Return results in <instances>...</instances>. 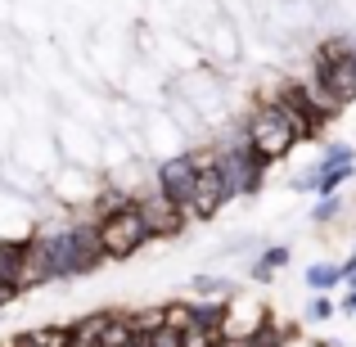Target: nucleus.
I'll use <instances>...</instances> for the list:
<instances>
[{"label": "nucleus", "instance_id": "f257e3e1", "mask_svg": "<svg viewBox=\"0 0 356 347\" xmlns=\"http://www.w3.org/2000/svg\"><path fill=\"white\" fill-rule=\"evenodd\" d=\"M45 248H50V261H54V275L59 280H77V275H90L95 266H104V243H99V226L95 217L90 221H63L54 230H41Z\"/></svg>", "mask_w": 356, "mask_h": 347}, {"label": "nucleus", "instance_id": "f03ea898", "mask_svg": "<svg viewBox=\"0 0 356 347\" xmlns=\"http://www.w3.org/2000/svg\"><path fill=\"white\" fill-rule=\"evenodd\" d=\"M243 136H248L252 149H257V154H266L270 163L289 158V154H293V145H302V136H298L293 118L284 113V104H280V99H266V104H257V113L243 122Z\"/></svg>", "mask_w": 356, "mask_h": 347}, {"label": "nucleus", "instance_id": "7ed1b4c3", "mask_svg": "<svg viewBox=\"0 0 356 347\" xmlns=\"http://www.w3.org/2000/svg\"><path fill=\"white\" fill-rule=\"evenodd\" d=\"M95 226H99V243H104V257L108 261H131L149 239H154L145 212H140V199L131 203V208H118V212L95 217Z\"/></svg>", "mask_w": 356, "mask_h": 347}, {"label": "nucleus", "instance_id": "20e7f679", "mask_svg": "<svg viewBox=\"0 0 356 347\" xmlns=\"http://www.w3.org/2000/svg\"><path fill=\"white\" fill-rule=\"evenodd\" d=\"M312 81L330 90V99H334L339 108L356 104V45H348V41L325 45V50L316 54V72H312Z\"/></svg>", "mask_w": 356, "mask_h": 347}, {"label": "nucleus", "instance_id": "39448f33", "mask_svg": "<svg viewBox=\"0 0 356 347\" xmlns=\"http://www.w3.org/2000/svg\"><path fill=\"white\" fill-rule=\"evenodd\" d=\"M217 158H221V172H226L235 199H239V194H257V190H261L270 158L257 154V149H252V140L243 136V131H239V140H230L226 149H217Z\"/></svg>", "mask_w": 356, "mask_h": 347}, {"label": "nucleus", "instance_id": "423d86ee", "mask_svg": "<svg viewBox=\"0 0 356 347\" xmlns=\"http://www.w3.org/2000/svg\"><path fill=\"white\" fill-rule=\"evenodd\" d=\"M230 199H235V190H230L226 172H221L217 149H203L199 154V185H194V199H190V217L194 221H212Z\"/></svg>", "mask_w": 356, "mask_h": 347}, {"label": "nucleus", "instance_id": "0eeeda50", "mask_svg": "<svg viewBox=\"0 0 356 347\" xmlns=\"http://www.w3.org/2000/svg\"><path fill=\"white\" fill-rule=\"evenodd\" d=\"M194 185H199V154H167L154 172V190H163L167 199L185 203L190 208Z\"/></svg>", "mask_w": 356, "mask_h": 347}, {"label": "nucleus", "instance_id": "6e6552de", "mask_svg": "<svg viewBox=\"0 0 356 347\" xmlns=\"http://www.w3.org/2000/svg\"><path fill=\"white\" fill-rule=\"evenodd\" d=\"M140 212H145L154 239H176V234L185 230V221H190V208H185V203H176V199H167L163 190L140 194Z\"/></svg>", "mask_w": 356, "mask_h": 347}, {"label": "nucleus", "instance_id": "1a4fd4ad", "mask_svg": "<svg viewBox=\"0 0 356 347\" xmlns=\"http://www.w3.org/2000/svg\"><path fill=\"white\" fill-rule=\"evenodd\" d=\"M243 334H248V347H289L298 339L293 325H280V321H257L252 330H243Z\"/></svg>", "mask_w": 356, "mask_h": 347}, {"label": "nucleus", "instance_id": "9d476101", "mask_svg": "<svg viewBox=\"0 0 356 347\" xmlns=\"http://www.w3.org/2000/svg\"><path fill=\"white\" fill-rule=\"evenodd\" d=\"M289 257H293V252H289V243H270V248H261L257 257H252L248 275L257 280V284H266V280L275 275V271H284V266H289Z\"/></svg>", "mask_w": 356, "mask_h": 347}, {"label": "nucleus", "instance_id": "9b49d317", "mask_svg": "<svg viewBox=\"0 0 356 347\" xmlns=\"http://www.w3.org/2000/svg\"><path fill=\"white\" fill-rule=\"evenodd\" d=\"M302 284L312 289V293H334V289L348 284V280H343V266H330V261H312V266H307V275H302Z\"/></svg>", "mask_w": 356, "mask_h": 347}, {"label": "nucleus", "instance_id": "f8f14e48", "mask_svg": "<svg viewBox=\"0 0 356 347\" xmlns=\"http://www.w3.org/2000/svg\"><path fill=\"white\" fill-rule=\"evenodd\" d=\"M321 167V163H316ZM356 167H321V181H316V199H330V194H339L343 185L352 181Z\"/></svg>", "mask_w": 356, "mask_h": 347}, {"label": "nucleus", "instance_id": "ddd939ff", "mask_svg": "<svg viewBox=\"0 0 356 347\" xmlns=\"http://www.w3.org/2000/svg\"><path fill=\"white\" fill-rule=\"evenodd\" d=\"M316 163H321V167H356V149H352V145H343V140H334V145L325 149Z\"/></svg>", "mask_w": 356, "mask_h": 347}, {"label": "nucleus", "instance_id": "4468645a", "mask_svg": "<svg viewBox=\"0 0 356 347\" xmlns=\"http://www.w3.org/2000/svg\"><path fill=\"white\" fill-rule=\"evenodd\" d=\"M334 312H343V302H334L330 293H316L312 302H307V321H330Z\"/></svg>", "mask_w": 356, "mask_h": 347}, {"label": "nucleus", "instance_id": "2eb2a0df", "mask_svg": "<svg viewBox=\"0 0 356 347\" xmlns=\"http://www.w3.org/2000/svg\"><path fill=\"white\" fill-rule=\"evenodd\" d=\"M339 212H343V199H339V194H330V199H316L312 221H316V226H330V221L339 217Z\"/></svg>", "mask_w": 356, "mask_h": 347}, {"label": "nucleus", "instance_id": "dca6fc26", "mask_svg": "<svg viewBox=\"0 0 356 347\" xmlns=\"http://www.w3.org/2000/svg\"><path fill=\"white\" fill-rule=\"evenodd\" d=\"M194 293H221V298H235V280H217V275H199V280H194Z\"/></svg>", "mask_w": 356, "mask_h": 347}, {"label": "nucleus", "instance_id": "f3484780", "mask_svg": "<svg viewBox=\"0 0 356 347\" xmlns=\"http://www.w3.org/2000/svg\"><path fill=\"white\" fill-rule=\"evenodd\" d=\"M185 347H217V339H212V334H194V330H190V339H185Z\"/></svg>", "mask_w": 356, "mask_h": 347}, {"label": "nucleus", "instance_id": "a211bd4d", "mask_svg": "<svg viewBox=\"0 0 356 347\" xmlns=\"http://www.w3.org/2000/svg\"><path fill=\"white\" fill-rule=\"evenodd\" d=\"M343 280H348V289H356V252L343 261Z\"/></svg>", "mask_w": 356, "mask_h": 347}, {"label": "nucleus", "instance_id": "6ab92c4d", "mask_svg": "<svg viewBox=\"0 0 356 347\" xmlns=\"http://www.w3.org/2000/svg\"><path fill=\"white\" fill-rule=\"evenodd\" d=\"M9 347H41V343H36V334H18V339L9 343Z\"/></svg>", "mask_w": 356, "mask_h": 347}, {"label": "nucleus", "instance_id": "aec40b11", "mask_svg": "<svg viewBox=\"0 0 356 347\" xmlns=\"http://www.w3.org/2000/svg\"><path fill=\"white\" fill-rule=\"evenodd\" d=\"M343 312H348V316H356V289H352L348 298H343Z\"/></svg>", "mask_w": 356, "mask_h": 347}]
</instances>
